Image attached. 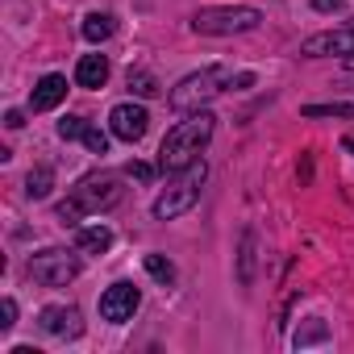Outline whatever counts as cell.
<instances>
[{
    "instance_id": "1",
    "label": "cell",
    "mask_w": 354,
    "mask_h": 354,
    "mask_svg": "<svg viewBox=\"0 0 354 354\" xmlns=\"http://www.w3.org/2000/svg\"><path fill=\"white\" fill-rule=\"evenodd\" d=\"M213 129H217V117H213L209 109L188 113L175 129H167V138H162V146H158V171H162V175H180V171H188L192 162H201V150L209 146Z\"/></svg>"
},
{
    "instance_id": "2",
    "label": "cell",
    "mask_w": 354,
    "mask_h": 354,
    "mask_svg": "<svg viewBox=\"0 0 354 354\" xmlns=\"http://www.w3.org/2000/svg\"><path fill=\"white\" fill-rule=\"evenodd\" d=\"M250 84H254V75H250V71L234 75V67L213 63V67H201V71L184 75L180 84L167 92V104H171L175 113H196V109H205L209 100H217L225 88H250Z\"/></svg>"
},
{
    "instance_id": "3",
    "label": "cell",
    "mask_w": 354,
    "mask_h": 354,
    "mask_svg": "<svg viewBox=\"0 0 354 354\" xmlns=\"http://www.w3.org/2000/svg\"><path fill=\"white\" fill-rule=\"evenodd\" d=\"M125 196L121 188V175L117 171H92L71 188V196L55 209L63 225H80V217H92V213H104V209H117Z\"/></svg>"
},
{
    "instance_id": "4",
    "label": "cell",
    "mask_w": 354,
    "mask_h": 354,
    "mask_svg": "<svg viewBox=\"0 0 354 354\" xmlns=\"http://www.w3.org/2000/svg\"><path fill=\"white\" fill-rule=\"evenodd\" d=\"M205 158L201 162H192L188 171H180V180H175L158 201H154V217L158 221H175V217H184V213H192L196 209V201H201V188H205Z\"/></svg>"
},
{
    "instance_id": "5",
    "label": "cell",
    "mask_w": 354,
    "mask_h": 354,
    "mask_svg": "<svg viewBox=\"0 0 354 354\" xmlns=\"http://www.w3.org/2000/svg\"><path fill=\"white\" fill-rule=\"evenodd\" d=\"M259 26H263V13H259V9H246V5H238V9H201V13L192 17V30H196V34H209V38L250 34V30H259Z\"/></svg>"
},
{
    "instance_id": "6",
    "label": "cell",
    "mask_w": 354,
    "mask_h": 354,
    "mask_svg": "<svg viewBox=\"0 0 354 354\" xmlns=\"http://www.w3.org/2000/svg\"><path fill=\"white\" fill-rule=\"evenodd\" d=\"M30 275H34V283H42V288H67V283L80 275V259H75L71 250L50 246V250H38V254L30 259Z\"/></svg>"
},
{
    "instance_id": "7",
    "label": "cell",
    "mask_w": 354,
    "mask_h": 354,
    "mask_svg": "<svg viewBox=\"0 0 354 354\" xmlns=\"http://www.w3.org/2000/svg\"><path fill=\"white\" fill-rule=\"evenodd\" d=\"M38 325H42V333L71 342V337L84 333V313H80L75 304H46V308L38 313Z\"/></svg>"
},
{
    "instance_id": "8",
    "label": "cell",
    "mask_w": 354,
    "mask_h": 354,
    "mask_svg": "<svg viewBox=\"0 0 354 354\" xmlns=\"http://www.w3.org/2000/svg\"><path fill=\"white\" fill-rule=\"evenodd\" d=\"M138 304H142V292H138L133 283H113V288H104V296H100V317L113 321V325H125V321L138 313Z\"/></svg>"
},
{
    "instance_id": "9",
    "label": "cell",
    "mask_w": 354,
    "mask_h": 354,
    "mask_svg": "<svg viewBox=\"0 0 354 354\" xmlns=\"http://www.w3.org/2000/svg\"><path fill=\"white\" fill-rule=\"evenodd\" d=\"M300 55H304V59H325V55L346 59V55H354V26H346V30H325V34L304 38V42H300Z\"/></svg>"
},
{
    "instance_id": "10",
    "label": "cell",
    "mask_w": 354,
    "mask_h": 354,
    "mask_svg": "<svg viewBox=\"0 0 354 354\" xmlns=\"http://www.w3.org/2000/svg\"><path fill=\"white\" fill-rule=\"evenodd\" d=\"M146 129H150V113L142 104H117L109 113V133L121 142H138V138H146Z\"/></svg>"
},
{
    "instance_id": "11",
    "label": "cell",
    "mask_w": 354,
    "mask_h": 354,
    "mask_svg": "<svg viewBox=\"0 0 354 354\" xmlns=\"http://www.w3.org/2000/svg\"><path fill=\"white\" fill-rule=\"evenodd\" d=\"M63 96H67V80L63 75H42L34 96H30V109L34 113H50L55 104H63Z\"/></svg>"
},
{
    "instance_id": "12",
    "label": "cell",
    "mask_w": 354,
    "mask_h": 354,
    "mask_svg": "<svg viewBox=\"0 0 354 354\" xmlns=\"http://www.w3.org/2000/svg\"><path fill=\"white\" fill-rule=\"evenodd\" d=\"M104 80H109V59L104 55H84L75 63V84L80 88H104Z\"/></svg>"
},
{
    "instance_id": "13",
    "label": "cell",
    "mask_w": 354,
    "mask_h": 354,
    "mask_svg": "<svg viewBox=\"0 0 354 354\" xmlns=\"http://www.w3.org/2000/svg\"><path fill=\"white\" fill-rule=\"evenodd\" d=\"M113 246V230L109 225H75V250L84 254H104Z\"/></svg>"
},
{
    "instance_id": "14",
    "label": "cell",
    "mask_w": 354,
    "mask_h": 354,
    "mask_svg": "<svg viewBox=\"0 0 354 354\" xmlns=\"http://www.w3.org/2000/svg\"><path fill=\"white\" fill-rule=\"evenodd\" d=\"M80 30H84V38H88L92 46H100V42H109V38H113L117 21H113V13H88Z\"/></svg>"
},
{
    "instance_id": "15",
    "label": "cell",
    "mask_w": 354,
    "mask_h": 354,
    "mask_svg": "<svg viewBox=\"0 0 354 354\" xmlns=\"http://www.w3.org/2000/svg\"><path fill=\"white\" fill-rule=\"evenodd\" d=\"M50 188H55V171H50L46 162H38V167L26 175V196H30V201H46Z\"/></svg>"
},
{
    "instance_id": "16",
    "label": "cell",
    "mask_w": 354,
    "mask_h": 354,
    "mask_svg": "<svg viewBox=\"0 0 354 354\" xmlns=\"http://www.w3.org/2000/svg\"><path fill=\"white\" fill-rule=\"evenodd\" d=\"M146 271H150V279H158L162 288L175 283V263H171L167 254H146Z\"/></svg>"
},
{
    "instance_id": "17",
    "label": "cell",
    "mask_w": 354,
    "mask_h": 354,
    "mask_svg": "<svg viewBox=\"0 0 354 354\" xmlns=\"http://www.w3.org/2000/svg\"><path fill=\"white\" fill-rule=\"evenodd\" d=\"M238 279H242L246 288L254 283V230L242 234V271H238Z\"/></svg>"
},
{
    "instance_id": "18",
    "label": "cell",
    "mask_w": 354,
    "mask_h": 354,
    "mask_svg": "<svg viewBox=\"0 0 354 354\" xmlns=\"http://www.w3.org/2000/svg\"><path fill=\"white\" fill-rule=\"evenodd\" d=\"M129 92H138V96H158V84H154L150 71H129Z\"/></svg>"
},
{
    "instance_id": "19",
    "label": "cell",
    "mask_w": 354,
    "mask_h": 354,
    "mask_svg": "<svg viewBox=\"0 0 354 354\" xmlns=\"http://www.w3.org/2000/svg\"><path fill=\"white\" fill-rule=\"evenodd\" d=\"M304 117H354V104H304Z\"/></svg>"
},
{
    "instance_id": "20",
    "label": "cell",
    "mask_w": 354,
    "mask_h": 354,
    "mask_svg": "<svg viewBox=\"0 0 354 354\" xmlns=\"http://www.w3.org/2000/svg\"><path fill=\"white\" fill-rule=\"evenodd\" d=\"M84 133H88V121H84V117H63V121H59V138H63V142H75V138H84Z\"/></svg>"
},
{
    "instance_id": "21",
    "label": "cell",
    "mask_w": 354,
    "mask_h": 354,
    "mask_svg": "<svg viewBox=\"0 0 354 354\" xmlns=\"http://www.w3.org/2000/svg\"><path fill=\"white\" fill-rule=\"evenodd\" d=\"M325 337H329V329H325V321H317V317H313V325L296 333V346H313V342H325Z\"/></svg>"
},
{
    "instance_id": "22",
    "label": "cell",
    "mask_w": 354,
    "mask_h": 354,
    "mask_svg": "<svg viewBox=\"0 0 354 354\" xmlns=\"http://www.w3.org/2000/svg\"><path fill=\"white\" fill-rule=\"evenodd\" d=\"M84 146H88L92 154H109V133H104V129H96V125H88V133H84Z\"/></svg>"
},
{
    "instance_id": "23",
    "label": "cell",
    "mask_w": 354,
    "mask_h": 354,
    "mask_svg": "<svg viewBox=\"0 0 354 354\" xmlns=\"http://www.w3.org/2000/svg\"><path fill=\"white\" fill-rule=\"evenodd\" d=\"M13 325H17V300H13V296H5V300H0V329L9 333Z\"/></svg>"
},
{
    "instance_id": "24",
    "label": "cell",
    "mask_w": 354,
    "mask_h": 354,
    "mask_svg": "<svg viewBox=\"0 0 354 354\" xmlns=\"http://www.w3.org/2000/svg\"><path fill=\"white\" fill-rule=\"evenodd\" d=\"M125 175H133V180L150 184V180H154V167H150V162H129V167H125Z\"/></svg>"
},
{
    "instance_id": "25",
    "label": "cell",
    "mask_w": 354,
    "mask_h": 354,
    "mask_svg": "<svg viewBox=\"0 0 354 354\" xmlns=\"http://www.w3.org/2000/svg\"><path fill=\"white\" fill-rule=\"evenodd\" d=\"M313 9H317V13H337L342 0H313Z\"/></svg>"
},
{
    "instance_id": "26",
    "label": "cell",
    "mask_w": 354,
    "mask_h": 354,
    "mask_svg": "<svg viewBox=\"0 0 354 354\" xmlns=\"http://www.w3.org/2000/svg\"><path fill=\"white\" fill-rule=\"evenodd\" d=\"M5 121H9V129H21V125H26V117H21V113H17V109H13V113H9V117H5Z\"/></svg>"
},
{
    "instance_id": "27",
    "label": "cell",
    "mask_w": 354,
    "mask_h": 354,
    "mask_svg": "<svg viewBox=\"0 0 354 354\" xmlns=\"http://www.w3.org/2000/svg\"><path fill=\"white\" fill-rule=\"evenodd\" d=\"M342 67H346V71L354 75V55H346V59H342Z\"/></svg>"
}]
</instances>
